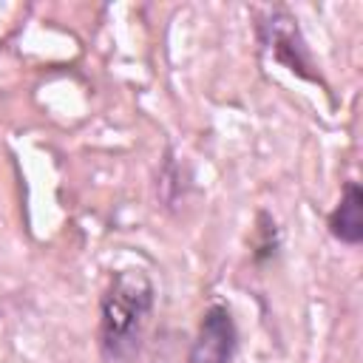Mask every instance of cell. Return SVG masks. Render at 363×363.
I'll return each mask as SVG.
<instances>
[{"label": "cell", "instance_id": "obj_1", "mask_svg": "<svg viewBox=\"0 0 363 363\" xmlns=\"http://www.w3.org/2000/svg\"><path fill=\"white\" fill-rule=\"evenodd\" d=\"M156 315V284L139 267L116 269L99 295L102 363H133Z\"/></svg>", "mask_w": 363, "mask_h": 363}, {"label": "cell", "instance_id": "obj_2", "mask_svg": "<svg viewBox=\"0 0 363 363\" xmlns=\"http://www.w3.org/2000/svg\"><path fill=\"white\" fill-rule=\"evenodd\" d=\"M252 31H255V43H258V48L267 60L286 68L298 79L318 85L323 94L332 96V88H329L306 37H303V28L286 6L252 9Z\"/></svg>", "mask_w": 363, "mask_h": 363}, {"label": "cell", "instance_id": "obj_4", "mask_svg": "<svg viewBox=\"0 0 363 363\" xmlns=\"http://www.w3.org/2000/svg\"><path fill=\"white\" fill-rule=\"evenodd\" d=\"M329 235L343 247L363 244V187L357 179H346L335 207L326 216Z\"/></svg>", "mask_w": 363, "mask_h": 363}, {"label": "cell", "instance_id": "obj_3", "mask_svg": "<svg viewBox=\"0 0 363 363\" xmlns=\"http://www.w3.org/2000/svg\"><path fill=\"white\" fill-rule=\"evenodd\" d=\"M238 323L233 309L224 301L204 306L193 343L187 349V363H235L238 357Z\"/></svg>", "mask_w": 363, "mask_h": 363}, {"label": "cell", "instance_id": "obj_6", "mask_svg": "<svg viewBox=\"0 0 363 363\" xmlns=\"http://www.w3.org/2000/svg\"><path fill=\"white\" fill-rule=\"evenodd\" d=\"M250 258L255 267H267L278 258L281 252V230L278 221L272 218L269 210H258L255 213V230H252V244H250Z\"/></svg>", "mask_w": 363, "mask_h": 363}, {"label": "cell", "instance_id": "obj_5", "mask_svg": "<svg viewBox=\"0 0 363 363\" xmlns=\"http://www.w3.org/2000/svg\"><path fill=\"white\" fill-rule=\"evenodd\" d=\"M187 190H190V173H187L184 162H179L173 147H167L162 156L159 173H156V201L164 210H173L179 201H184Z\"/></svg>", "mask_w": 363, "mask_h": 363}]
</instances>
